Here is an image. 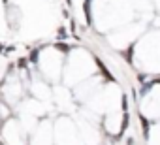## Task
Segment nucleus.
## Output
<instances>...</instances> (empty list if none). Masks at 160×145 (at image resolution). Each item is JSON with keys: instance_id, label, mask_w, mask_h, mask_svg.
<instances>
[{"instance_id": "1", "label": "nucleus", "mask_w": 160, "mask_h": 145, "mask_svg": "<svg viewBox=\"0 0 160 145\" xmlns=\"http://www.w3.org/2000/svg\"><path fill=\"white\" fill-rule=\"evenodd\" d=\"M55 47H57L58 51H62V53H68V51H70V47H68L66 43H55Z\"/></svg>"}, {"instance_id": "2", "label": "nucleus", "mask_w": 160, "mask_h": 145, "mask_svg": "<svg viewBox=\"0 0 160 145\" xmlns=\"http://www.w3.org/2000/svg\"><path fill=\"white\" fill-rule=\"evenodd\" d=\"M27 62H28L27 58H19V60H17V66H19V68H25V66H27Z\"/></svg>"}, {"instance_id": "3", "label": "nucleus", "mask_w": 160, "mask_h": 145, "mask_svg": "<svg viewBox=\"0 0 160 145\" xmlns=\"http://www.w3.org/2000/svg\"><path fill=\"white\" fill-rule=\"evenodd\" d=\"M58 38H60V40L66 38V30H64V28H58Z\"/></svg>"}, {"instance_id": "4", "label": "nucleus", "mask_w": 160, "mask_h": 145, "mask_svg": "<svg viewBox=\"0 0 160 145\" xmlns=\"http://www.w3.org/2000/svg\"><path fill=\"white\" fill-rule=\"evenodd\" d=\"M30 58H32V60H36V58H38V51H32V55H30Z\"/></svg>"}]
</instances>
